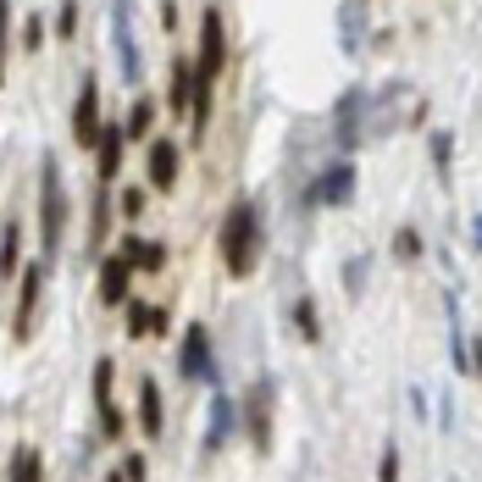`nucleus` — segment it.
Here are the masks:
<instances>
[{"instance_id":"1","label":"nucleus","mask_w":482,"mask_h":482,"mask_svg":"<svg viewBox=\"0 0 482 482\" xmlns=\"http://www.w3.org/2000/svg\"><path fill=\"white\" fill-rule=\"evenodd\" d=\"M222 61H228V28H222V12H216V6H206V12H200V61H195V111H188V122H195V139H206Z\"/></svg>"},{"instance_id":"2","label":"nucleus","mask_w":482,"mask_h":482,"mask_svg":"<svg viewBox=\"0 0 482 482\" xmlns=\"http://www.w3.org/2000/svg\"><path fill=\"white\" fill-rule=\"evenodd\" d=\"M216 250H222V267H228L233 277H250L255 261H261V206H255V200H233L228 216H222Z\"/></svg>"},{"instance_id":"3","label":"nucleus","mask_w":482,"mask_h":482,"mask_svg":"<svg viewBox=\"0 0 482 482\" xmlns=\"http://www.w3.org/2000/svg\"><path fill=\"white\" fill-rule=\"evenodd\" d=\"M61 228H67V183H61L56 150H45L39 155V239H45V255L61 250Z\"/></svg>"},{"instance_id":"4","label":"nucleus","mask_w":482,"mask_h":482,"mask_svg":"<svg viewBox=\"0 0 482 482\" xmlns=\"http://www.w3.org/2000/svg\"><path fill=\"white\" fill-rule=\"evenodd\" d=\"M111 50H117L122 83H145V56L134 39V0H111Z\"/></svg>"},{"instance_id":"5","label":"nucleus","mask_w":482,"mask_h":482,"mask_svg":"<svg viewBox=\"0 0 482 482\" xmlns=\"http://www.w3.org/2000/svg\"><path fill=\"white\" fill-rule=\"evenodd\" d=\"M106 134V117H101V78L83 73L78 78V101H73V145L78 150H94Z\"/></svg>"},{"instance_id":"6","label":"nucleus","mask_w":482,"mask_h":482,"mask_svg":"<svg viewBox=\"0 0 482 482\" xmlns=\"http://www.w3.org/2000/svg\"><path fill=\"white\" fill-rule=\"evenodd\" d=\"M178 377H183V382H211V389H222V377H216V355H211V333L200 328V321H188V328H183Z\"/></svg>"},{"instance_id":"7","label":"nucleus","mask_w":482,"mask_h":482,"mask_svg":"<svg viewBox=\"0 0 482 482\" xmlns=\"http://www.w3.org/2000/svg\"><path fill=\"white\" fill-rule=\"evenodd\" d=\"M366 134H372V89L355 83V89L338 101V111H333V139H338L344 150H355Z\"/></svg>"},{"instance_id":"8","label":"nucleus","mask_w":482,"mask_h":482,"mask_svg":"<svg viewBox=\"0 0 482 482\" xmlns=\"http://www.w3.org/2000/svg\"><path fill=\"white\" fill-rule=\"evenodd\" d=\"M349 195H355V167H349V161H333V167H321L316 183L300 195V211H316V206H349Z\"/></svg>"},{"instance_id":"9","label":"nucleus","mask_w":482,"mask_h":482,"mask_svg":"<svg viewBox=\"0 0 482 482\" xmlns=\"http://www.w3.org/2000/svg\"><path fill=\"white\" fill-rule=\"evenodd\" d=\"M17 277H22V283H17L12 338H17V344H28V338H34V311H39V288H45V261H28V267H22Z\"/></svg>"},{"instance_id":"10","label":"nucleus","mask_w":482,"mask_h":482,"mask_svg":"<svg viewBox=\"0 0 482 482\" xmlns=\"http://www.w3.org/2000/svg\"><path fill=\"white\" fill-rule=\"evenodd\" d=\"M111 382H117V366H111V361H94V410H101V438H106V443H117V438L127 433V416L117 410Z\"/></svg>"},{"instance_id":"11","label":"nucleus","mask_w":482,"mask_h":482,"mask_svg":"<svg viewBox=\"0 0 482 482\" xmlns=\"http://www.w3.org/2000/svg\"><path fill=\"white\" fill-rule=\"evenodd\" d=\"M134 255L127 250H111V255H101V305H127L134 294H127V283H134Z\"/></svg>"},{"instance_id":"12","label":"nucleus","mask_w":482,"mask_h":482,"mask_svg":"<svg viewBox=\"0 0 482 482\" xmlns=\"http://www.w3.org/2000/svg\"><path fill=\"white\" fill-rule=\"evenodd\" d=\"M244 422H250V443H255V449H261V455H267V449H272V377H261V382H255V389H250Z\"/></svg>"},{"instance_id":"13","label":"nucleus","mask_w":482,"mask_h":482,"mask_svg":"<svg viewBox=\"0 0 482 482\" xmlns=\"http://www.w3.org/2000/svg\"><path fill=\"white\" fill-rule=\"evenodd\" d=\"M178 167H183V155H178V145L172 139H150V155H145V188H167L178 183Z\"/></svg>"},{"instance_id":"14","label":"nucleus","mask_w":482,"mask_h":482,"mask_svg":"<svg viewBox=\"0 0 482 482\" xmlns=\"http://www.w3.org/2000/svg\"><path fill=\"white\" fill-rule=\"evenodd\" d=\"M122 150H127V127H122V122H106L101 145H94V161H101V183H106V188H111L117 172H122Z\"/></svg>"},{"instance_id":"15","label":"nucleus","mask_w":482,"mask_h":482,"mask_svg":"<svg viewBox=\"0 0 482 482\" xmlns=\"http://www.w3.org/2000/svg\"><path fill=\"white\" fill-rule=\"evenodd\" d=\"M233 422H239L233 394L216 389V399H211V422H206V449H222V443H228V438H233Z\"/></svg>"},{"instance_id":"16","label":"nucleus","mask_w":482,"mask_h":482,"mask_svg":"<svg viewBox=\"0 0 482 482\" xmlns=\"http://www.w3.org/2000/svg\"><path fill=\"white\" fill-rule=\"evenodd\" d=\"M167 106H172V111H195V61L172 56V78H167Z\"/></svg>"},{"instance_id":"17","label":"nucleus","mask_w":482,"mask_h":482,"mask_svg":"<svg viewBox=\"0 0 482 482\" xmlns=\"http://www.w3.org/2000/svg\"><path fill=\"white\" fill-rule=\"evenodd\" d=\"M338 34H344L349 56L366 45V0H344V6H338Z\"/></svg>"},{"instance_id":"18","label":"nucleus","mask_w":482,"mask_h":482,"mask_svg":"<svg viewBox=\"0 0 482 482\" xmlns=\"http://www.w3.org/2000/svg\"><path fill=\"white\" fill-rule=\"evenodd\" d=\"M139 433L161 438V382L155 377H139Z\"/></svg>"},{"instance_id":"19","label":"nucleus","mask_w":482,"mask_h":482,"mask_svg":"<svg viewBox=\"0 0 482 482\" xmlns=\"http://www.w3.org/2000/svg\"><path fill=\"white\" fill-rule=\"evenodd\" d=\"M122 250L134 255V267H139V272H161V267H167V244H161V239H134V233H127Z\"/></svg>"},{"instance_id":"20","label":"nucleus","mask_w":482,"mask_h":482,"mask_svg":"<svg viewBox=\"0 0 482 482\" xmlns=\"http://www.w3.org/2000/svg\"><path fill=\"white\" fill-rule=\"evenodd\" d=\"M12 272H22V222L17 216L0 228V277H12Z\"/></svg>"},{"instance_id":"21","label":"nucleus","mask_w":482,"mask_h":482,"mask_svg":"<svg viewBox=\"0 0 482 482\" xmlns=\"http://www.w3.org/2000/svg\"><path fill=\"white\" fill-rule=\"evenodd\" d=\"M94 216H89V244L94 250H101L106 244V233H111V188L101 183V188H94V206H89Z\"/></svg>"},{"instance_id":"22","label":"nucleus","mask_w":482,"mask_h":482,"mask_svg":"<svg viewBox=\"0 0 482 482\" xmlns=\"http://www.w3.org/2000/svg\"><path fill=\"white\" fill-rule=\"evenodd\" d=\"M12 482H45V460L34 443H17L12 449Z\"/></svg>"},{"instance_id":"23","label":"nucleus","mask_w":482,"mask_h":482,"mask_svg":"<svg viewBox=\"0 0 482 482\" xmlns=\"http://www.w3.org/2000/svg\"><path fill=\"white\" fill-rule=\"evenodd\" d=\"M122 127H127V145H134V139H150V127H155V101H145V94H139Z\"/></svg>"},{"instance_id":"24","label":"nucleus","mask_w":482,"mask_h":482,"mask_svg":"<svg viewBox=\"0 0 482 482\" xmlns=\"http://www.w3.org/2000/svg\"><path fill=\"white\" fill-rule=\"evenodd\" d=\"M150 321H155V305L127 300V338H145V333H150Z\"/></svg>"},{"instance_id":"25","label":"nucleus","mask_w":482,"mask_h":482,"mask_svg":"<svg viewBox=\"0 0 482 482\" xmlns=\"http://www.w3.org/2000/svg\"><path fill=\"white\" fill-rule=\"evenodd\" d=\"M294 328H300L311 344L321 338V316H316V300H300V305H294Z\"/></svg>"},{"instance_id":"26","label":"nucleus","mask_w":482,"mask_h":482,"mask_svg":"<svg viewBox=\"0 0 482 482\" xmlns=\"http://www.w3.org/2000/svg\"><path fill=\"white\" fill-rule=\"evenodd\" d=\"M45 34H50V28H45V17L34 12V17H28V22L17 28V45H22V50H39V45H45Z\"/></svg>"},{"instance_id":"27","label":"nucleus","mask_w":482,"mask_h":482,"mask_svg":"<svg viewBox=\"0 0 482 482\" xmlns=\"http://www.w3.org/2000/svg\"><path fill=\"white\" fill-rule=\"evenodd\" d=\"M394 255H399V261H422V233H416V228H399V233H394Z\"/></svg>"},{"instance_id":"28","label":"nucleus","mask_w":482,"mask_h":482,"mask_svg":"<svg viewBox=\"0 0 482 482\" xmlns=\"http://www.w3.org/2000/svg\"><path fill=\"white\" fill-rule=\"evenodd\" d=\"M145 200H150V188H122V195H117V211L134 222V216H145Z\"/></svg>"},{"instance_id":"29","label":"nucleus","mask_w":482,"mask_h":482,"mask_svg":"<svg viewBox=\"0 0 482 482\" xmlns=\"http://www.w3.org/2000/svg\"><path fill=\"white\" fill-rule=\"evenodd\" d=\"M12 0H0V78H6V50H12Z\"/></svg>"},{"instance_id":"30","label":"nucleus","mask_w":482,"mask_h":482,"mask_svg":"<svg viewBox=\"0 0 482 482\" xmlns=\"http://www.w3.org/2000/svg\"><path fill=\"white\" fill-rule=\"evenodd\" d=\"M361 288H366V261L355 255V261L344 267V294H349V300H361Z\"/></svg>"},{"instance_id":"31","label":"nucleus","mask_w":482,"mask_h":482,"mask_svg":"<svg viewBox=\"0 0 482 482\" xmlns=\"http://www.w3.org/2000/svg\"><path fill=\"white\" fill-rule=\"evenodd\" d=\"M56 34H61V39H73V34H78V0H61V12H56Z\"/></svg>"},{"instance_id":"32","label":"nucleus","mask_w":482,"mask_h":482,"mask_svg":"<svg viewBox=\"0 0 482 482\" xmlns=\"http://www.w3.org/2000/svg\"><path fill=\"white\" fill-rule=\"evenodd\" d=\"M377 482H399V449L394 443L382 449V460H377Z\"/></svg>"},{"instance_id":"33","label":"nucleus","mask_w":482,"mask_h":482,"mask_svg":"<svg viewBox=\"0 0 482 482\" xmlns=\"http://www.w3.org/2000/svg\"><path fill=\"white\" fill-rule=\"evenodd\" d=\"M449 155H455V139H449V134H433V161H438V172H449Z\"/></svg>"},{"instance_id":"34","label":"nucleus","mask_w":482,"mask_h":482,"mask_svg":"<svg viewBox=\"0 0 482 482\" xmlns=\"http://www.w3.org/2000/svg\"><path fill=\"white\" fill-rule=\"evenodd\" d=\"M145 471H150V466H145L139 449H134V455H122V477H127V482H145Z\"/></svg>"},{"instance_id":"35","label":"nucleus","mask_w":482,"mask_h":482,"mask_svg":"<svg viewBox=\"0 0 482 482\" xmlns=\"http://www.w3.org/2000/svg\"><path fill=\"white\" fill-rule=\"evenodd\" d=\"M471 244H477V250H482V211H477V216H471Z\"/></svg>"},{"instance_id":"36","label":"nucleus","mask_w":482,"mask_h":482,"mask_svg":"<svg viewBox=\"0 0 482 482\" xmlns=\"http://www.w3.org/2000/svg\"><path fill=\"white\" fill-rule=\"evenodd\" d=\"M471 372H477V377H482V338H477V344H471Z\"/></svg>"},{"instance_id":"37","label":"nucleus","mask_w":482,"mask_h":482,"mask_svg":"<svg viewBox=\"0 0 482 482\" xmlns=\"http://www.w3.org/2000/svg\"><path fill=\"white\" fill-rule=\"evenodd\" d=\"M106 482H127V477H122V471H111V477H106Z\"/></svg>"}]
</instances>
